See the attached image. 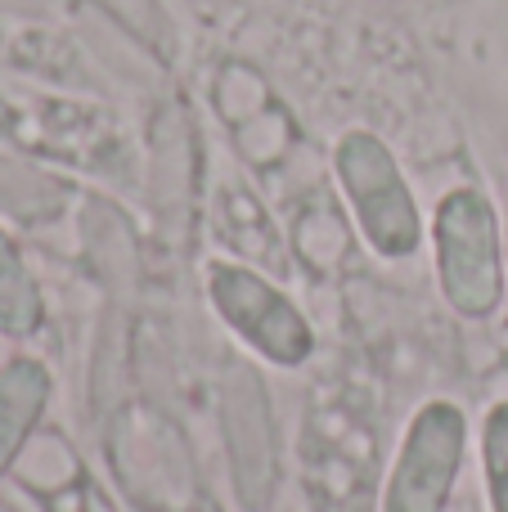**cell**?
I'll list each match as a JSON object with an SVG mask.
<instances>
[{"label": "cell", "instance_id": "cell-1", "mask_svg": "<svg viewBox=\"0 0 508 512\" xmlns=\"http://www.w3.org/2000/svg\"><path fill=\"white\" fill-rule=\"evenodd\" d=\"M297 481L311 512H378V427L351 387L311 400L297 441Z\"/></svg>", "mask_w": 508, "mask_h": 512}, {"label": "cell", "instance_id": "cell-2", "mask_svg": "<svg viewBox=\"0 0 508 512\" xmlns=\"http://www.w3.org/2000/svg\"><path fill=\"white\" fill-rule=\"evenodd\" d=\"M432 261L441 297L459 319H491L504 306V225L486 189L459 185L441 194L432 212Z\"/></svg>", "mask_w": 508, "mask_h": 512}, {"label": "cell", "instance_id": "cell-3", "mask_svg": "<svg viewBox=\"0 0 508 512\" xmlns=\"http://www.w3.org/2000/svg\"><path fill=\"white\" fill-rule=\"evenodd\" d=\"M333 176H338L347 212L369 252L383 261H405L423 248L428 225H423L419 198L383 135L365 131V126L342 131L333 144Z\"/></svg>", "mask_w": 508, "mask_h": 512}, {"label": "cell", "instance_id": "cell-4", "mask_svg": "<svg viewBox=\"0 0 508 512\" xmlns=\"http://www.w3.org/2000/svg\"><path fill=\"white\" fill-rule=\"evenodd\" d=\"M207 301L216 319L248 346L257 360L275 369H302L315 355V328L293 297L261 270L239 261L207 265Z\"/></svg>", "mask_w": 508, "mask_h": 512}, {"label": "cell", "instance_id": "cell-5", "mask_svg": "<svg viewBox=\"0 0 508 512\" xmlns=\"http://www.w3.org/2000/svg\"><path fill=\"white\" fill-rule=\"evenodd\" d=\"M468 454V414L455 400H423L410 414L392 468L383 477L378 512H446Z\"/></svg>", "mask_w": 508, "mask_h": 512}, {"label": "cell", "instance_id": "cell-6", "mask_svg": "<svg viewBox=\"0 0 508 512\" xmlns=\"http://www.w3.org/2000/svg\"><path fill=\"white\" fill-rule=\"evenodd\" d=\"M113 463L117 481L140 512H225L185 463V445L176 450V441L149 432L144 418H135V432L126 418H117Z\"/></svg>", "mask_w": 508, "mask_h": 512}, {"label": "cell", "instance_id": "cell-7", "mask_svg": "<svg viewBox=\"0 0 508 512\" xmlns=\"http://www.w3.org/2000/svg\"><path fill=\"white\" fill-rule=\"evenodd\" d=\"M27 450H32V459H18L14 472L18 486L41 504V512H117L104 486L90 477L77 454H68L59 436H45L41 445H27Z\"/></svg>", "mask_w": 508, "mask_h": 512}, {"label": "cell", "instance_id": "cell-8", "mask_svg": "<svg viewBox=\"0 0 508 512\" xmlns=\"http://www.w3.org/2000/svg\"><path fill=\"white\" fill-rule=\"evenodd\" d=\"M54 396V378L41 360L32 355H14L0 364V477L14 472L23 450L32 445L36 427H41L45 409Z\"/></svg>", "mask_w": 508, "mask_h": 512}, {"label": "cell", "instance_id": "cell-9", "mask_svg": "<svg viewBox=\"0 0 508 512\" xmlns=\"http://www.w3.org/2000/svg\"><path fill=\"white\" fill-rule=\"evenodd\" d=\"M45 324V297L18 243L0 230V337H32Z\"/></svg>", "mask_w": 508, "mask_h": 512}, {"label": "cell", "instance_id": "cell-10", "mask_svg": "<svg viewBox=\"0 0 508 512\" xmlns=\"http://www.w3.org/2000/svg\"><path fill=\"white\" fill-rule=\"evenodd\" d=\"M482 486L491 512H508V400H495L482 418Z\"/></svg>", "mask_w": 508, "mask_h": 512}, {"label": "cell", "instance_id": "cell-11", "mask_svg": "<svg viewBox=\"0 0 508 512\" xmlns=\"http://www.w3.org/2000/svg\"><path fill=\"white\" fill-rule=\"evenodd\" d=\"M0 512H18V508H5V504H0Z\"/></svg>", "mask_w": 508, "mask_h": 512}]
</instances>
